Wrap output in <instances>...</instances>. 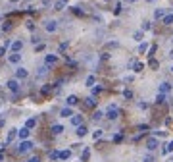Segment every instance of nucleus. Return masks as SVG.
<instances>
[{"mask_svg": "<svg viewBox=\"0 0 173 162\" xmlns=\"http://www.w3.org/2000/svg\"><path fill=\"white\" fill-rule=\"evenodd\" d=\"M106 118H108V120H117L119 118V108L117 106H110L108 112H106Z\"/></svg>", "mask_w": 173, "mask_h": 162, "instance_id": "obj_1", "label": "nucleus"}, {"mask_svg": "<svg viewBox=\"0 0 173 162\" xmlns=\"http://www.w3.org/2000/svg\"><path fill=\"white\" fill-rule=\"evenodd\" d=\"M31 149H33V143H31V141H21V143H19V147H18V153H19V154L29 153Z\"/></svg>", "mask_w": 173, "mask_h": 162, "instance_id": "obj_2", "label": "nucleus"}, {"mask_svg": "<svg viewBox=\"0 0 173 162\" xmlns=\"http://www.w3.org/2000/svg\"><path fill=\"white\" fill-rule=\"evenodd\" d=\"M6 85H8V89H10L12 93H18V91H19V81H18V77H15V79H10Z\"/></svg>", "mask_w": 173, "mask_h": 162, "instance_id": "obj_3", "label": "nucleus"}, {"mask_svg": "<svg viewBox=\"0 0 173 162\" xmlns=\"http://www.w3.org/2000/svg\"><path fill=\"white\" fill-rule=\"evenodd\" d=\"M56 27H58V25H56L54 19H48V21L44 23V29H46L48 33H54V31H56Z\"/></svg>", "mask_w": 173, "mask_h": 162, "instance_id": "obj_4", "label": "nucleus"}, {"mask_svg": "<svg viewBox=\"0 0 173 162\" xmlns=\"http://www.w3.org/2000/svg\"><path fill=\"white\" fill-rule=\"evenodd\" d=\"M27 75H29V71L25 68H18L15 69V77L18 79H27Z\"/></svg>", "mask_w": 173, "mask_h": 162, "instance_id": "obj_5", "label": "nucleus"}, {"mask_svg": "<svg viewBox=\"0 0 173 162\" xmlns=\"http://www.w3.org/2000/svg\"><path fill=\"white\" fill-rule=\"evenodd\" d=\"M8 60H10V64H19V60H21V54H19V52H12V54L8 56Z\"/></svg>", "mask_w": 173, "mask_h": 162, "instance_id": "obj_6", "label": "nucleus"}, {"mask_svg": "<svg viewBox=\"0 0 173 162\" xmlns=\"http://www.w3.org/2000/svg\"><path fill=\"white\" fill-rule=\"evenodd\" d=\"M156 147H158V139L156 137H150L148 141H146V149H148V151H154Z\"/></svg>", "mask_w": 173, "mask_h": 162, "instance_id": "obj_7", "label": "nucleus"}, {"mask_svg": "<svg viewBox=\"0 0 173 162\" xmlns=\"http://www.w3.org/2000/svg\"><path fill=\"white\" fill-rule=\"evenodd\" d=\"M65 102H68V106H75V104L79 102V98L75 97V95H69V97L65 98Z\"/></svg>", "mask_w": 173, "mask_h": 162, "instance_id": "obj_8", "label": "nucleus"}, {"mask_svg": "<svg viewBox=\"0 0 173 162\" xmlns=\"http://www.w3.org/2000/svg\"><path fill=\"white\" fill-rule=\"evenodd\" d=\"M60 116H62V118H69V116H73V112H71V108H69V106H65V108L60 110Z\"/></svg>", "mask_w": 173, "mask_h": 162, "instance_id": "obj_9", "label": "nucleus"}, {"mask_svg": "<svg viewBox=\"0 0 173 162\" xmlns=\"http://www.w3.org/2000/svg\"><path fill=\"white\" fill-rule=\"evenodd\" d=\"M23 48V42L21 41H14L12 42V52H19Z\"/></svg>", "mask_w": 173, "mask_h": 162, "instance_id": "obj_10", "label": "nucleus"}, {"mask_svg": "<svg viewBox=\"0 0 173 162\" xmlns=\"http://www.w3.org/2000/svg\"><path fill=\"white\" fill-rule=\"evenodd\" d=\"M29 133H31V131H29L27 125H25V127H21V129H19V139H27Z\"/></svg>", "mask_w": 173, "mask_h": 162, "instance_id": "obj_11", "label": "nucleus"}, {"mask_svg": "<svg viewBox=\"0 0 173 162\" xmlns=\"http://www.w3.org/2000/svg\"><path fill=\"white\" fill-rule=\"evenodd\" d=\"M71 124H73V125H81V124H83V116H81V114L71 116Z\"/></svg>", "mask_w": 173, "mask_h": 162, "instance_id": "obj_12", "label": "nucleus"}, {"mask_svg": "<svg viewBox=\"0 0 173 162\" xmlns=\"http://www.w3.org/2000/svg\"><path fill=\"white\" fill-rule=\"evenodd\" d=\"M75 133H77L79 135V137H85V135H86V125H77V131H75Z\"/></svg>", "mask_w": 173, "mask_h": 162, "instance_id": "obj_13", "label": "nucleus"}, {"mask_svg": "<svg viewBox=\"0 0 173 162\" xmlns=\"http://www.w3.org/2000/svg\"><path fill=\"white\" fill-rule=\"evenodd\" d=\"M18 133H19L18 129H10V133H8V139H6V145H8V143H12V141H14V137H15Z\"/></svg>", "mask_w": 173, "mask_h": 162, "instance_id": "obj_14", "label": "nucleus"}, {"mask_svg": "<svg viewBox=\"0 0 173 162\" xmlns=\"http://www.w3.org/2000/svg\"><path fill=\"white\" fill-rule=\"evenodd\" d=\"M162 23H164V25H171L173 23V14H165L164 19H162Z\"/></svg>", "mask_w": 173, "mask_h": 162, "instance_id": "obj_15", "label": "nucleus"}, {"mask_svg": "<svg viewBox=\"0 0 173 162\" xmlns=\"http://www.w3.org/2000/svg\"><path fill=\"white\" fill-rule=\"evenodd\" d=\"M62 131H64V127H62V125H58V124H56V125H52V127H50V133H54V135H60Z\"/></svg>", "mask_w": 173, "mask_h": 162, "instance_id": "obj_16", "label": "nucleus"}, {"mask_svg": "<svg viewBox=\"0 0 173 162\" xmlns=\"http://www.w3.org/2000/svg\"><path fill=\"white\" fill-rule=\"evenodd\" d=\"M65 6H68V0H58L54 4V10H64Z\"/></svg>", "mask_w": 173, "mask_h": 162, "instance_id": "obj_17", "label": "nucleus"}, {"mask_svg": "<svg viewBox=\"0 0 173 162\" xmlns=\"http://www.w3.org/2000/svg\"><path fill=\"white\" fill-rule=\"evenodd\" d=\"M89 156H91V149L86 147L85 151H83V154H81V162H86V160H89Z\"/></svg>", "mask_w": 173, "mask_h": 162, "instance_id": "obj_18", "label": "nucleus"}, {"mask_svg": "<svg viewBox=\"0 0 173 162\" xmlns=\"http://www.w3.org/2000/svg\"><path fill=\"white\" fill-rule=\"evenodd\" d=\"M133 69H135L137 74H141L142 69H144V64H142V62H135V64H133Z\"/></svg>", "mask_w": 173, "mask_h": 162, "instance_id": "obj_19", "label": "nucleus"}, {"mask_svg": "<svg viewBox=\"0 0 173 162\" xmlns=\"http://www.w3.org/2000/svg\"><path fill=\"white\" fill-rule=\"evenodd\" d=\"M169 91H171V85H169V83H165V81H164V83L160 85V93H169Z\"/></svg>", "mask_w": 173, "mask_h": 162, "instance_id": "obj_20", "label": "nucleus"}, {"mask_svg": "<svg viewBox=\"0 0 173 162\" xmlns=\"http://www.w3.org/2000/svg\"><path fill=\"white\" fill-rule=\"evenodd\" d=\"M69 156H71V151H69V149H65V151L60 153V158H62V160H68Z\"/></svg>", "mask_w": 173, "mask_h": 162, "instance_id": "obj_21", "label": "nucleus"}, {"mask_svg": "<svg viewBox=\"0 0 173 162\" xmlns=\"http://www.w3.org/2000/svg\"><path fill=\"white\" fill-rule=\"evenodd\" d=\"M164 16H165V12H164L162 8H158V10L154 12V18H156V19H164Z\"/></svg>", "mask_w": 173, "mask_h": 162, "instance_id": "obj_22", "label": "nucleus"}, {"mask_svg": "<svg viewBox=\"0 0 173 162\" xmlns=\"http://www.w3.org/2000/svg\"><path fill=\"white\" fill-rule=\"evenodd\" d=\"M56 60H58V58H56L54 54H48V56H46V58H44V62H46V64H48V66H50V64H54Z\"/></svg>", "mask_w": 173, "mask_h": 162, "instance_id": "obj_23", "label": "nucleus"}, {"mask_svg": "<svg viewBox=\"0 0 173 162\" xmlns=\"http://www.w3.org/2000/svg\"><path fill=\"white\" fill-rule=\"evenodd\" d=\"M85 104H86V106H96V98L94 97H89V98H86V100H85Z\"/></svg>", "mask_w": 173, "mask_h": 162, "instance_id": "obj_24", "label": "nucleus"}, {"mask_svg": "<svg viewBox=\"0 0 173 162\" xmlns=\"http://www.w3.org/2000/svg\"><path fill=\"white\" fill-rule=\"evenodd\" d=\"M94 81H96L94 75H89V77H86V87H94Z\"/></svg>", "mask_w": 173, "mask_h": 162, "instance_id": "obj_25", "label": "nucleus"}, {"mask_svg": "<svg viewBox=\"0 0 173 162\" xmlns=\"http://www.w3.org/2000/svg\"><path fill=\"white\" fill-rule=\"evenodd\" d=\"M102 118H104V114H102V112H100V110H96V112H94V114H92V120H94V122H98V120H102Z\"/></svg>", "mask_w": 173, "mask_h": 162, "instance_id": "obj_26", "label": "nucleus"}, {"mask_svg": "<svg viewBox=\"0 0 173 162\" xmlns=\"http://www.w3.org/2000/svg\"><path fill=\"white\" fill-rule=\"evenodd\" d=\"M156 102H158V104H164L165 102V93H160L158 97H156Z\"/></svg>", "mask_w": 173, "mask_h": 162, "instance_id": "obj_27", "label": "nucleus"}, {"mask_svg": "<svg viewBox=\"0 0 173 162\" xmlns=\"http://www.w3.org/2000/svg\"><path fill=\"white\" fill-rule=\"evenodd\" d=\"M35 124H37V120H35V118H29V120H27V124H25V125H27L29 129H31V127H35Z\"/></svg>", "mask_w": 173, "mask_h": 162, "instance_id": "obj_28", "label": "nucleus"}, {"mask_svg": "<svg viewBox=\"0 0 173 162\" xmlns=\"http://www.w3.org/2000/svg\"><path fill=\"white\" fill-rule=\"evenodd\" d=\"M133 39H135V41H142V31H137V33H133Z\"/></svg>", "mask_w": 173, "mask_h": 162, "instance_id": "obj_29", "label": "nucleus"}, {"mask_svg": "<svg viewBox=\"0 0 173 162\" xmlns=\"http://www.w3.org/2000/svg\"><path fill=\"white\" fill-rule=\"evenodd\" d=\"M100 137H102V129H96L94 133H92V139H94V141H96V139H100Z\"/></svg>", "mask_w": 173, "mask_h": 162, "instance_id": "obj_30", "label": "nucleus"}, {"mask_svg": "<svg viewBox=\"0 0 173 162\" xmlns=\"http://www.w3.org/2000/svg\"><path fill=\"white\" fill-rule=\"evenodd\" d=\"M58 158H60V153L58 151H52L50 153V160H58Z\"/></svg>", "mask_w": 173, "mask_h": 162, "instance_id": "obj_31", "label": "nucleus"}, {"mask_svg": "<svg viewBox=\"0 0 173 162\" xmlns=\"http://www.w3.org/2000/svg\"><path fill=\"white\" fill-rule=\"evenodd\" d=\"M50 91H52V85H44V87H42V95H48Z\"/></svg>", "mask_w": 173, "mask_h": 162, "instance_id": "obj_32", "label": "nucleus"}, {"mask_svg": "<svg viewBox=\"0 0 173 162\" xmlns=\"http://www.w3.org/2000/svg\"><path fill=\"white\" fill-rule=\"evenodd\" d=\"M146 50H148V45H146V42H142V45L139 46V52L142 54V52H146Z\"/></svg>", "mask_w": 173, "mask_h": 162, "instance_id": "obj_33", "label": "nucleus"}, {"mask_svg": "<svg viewBox=\"0 0 173 162\" xmlns=\"http://www.w3.org/2000/svg\"><path fill=\"white\" fill-rule=\"evenodd\" d=\"M171 151H173V145H171V143H169V145H165V147H164V154L171 153Z\"/></svg>", "mask_w": 173, "mask_h": 162, "instance_id": "obj_34", "label": "nucleus"}, {"mask_svg": "<svg viewBox=\"0 0 173 162\" xmlns=\"http://www.w3.org/2000/svg\"><path fill=\"white\" fill-rule=\"evenodd\" d=\"M123 97L125 98H133V93L131 91H123Z\"/></svg>", "mask_w": 173, "mask_h": 162, "instance_id": "obj_35", "label": "nucleus"}, {"mask_svg": "<svg viewBox=\"0 0 173 162\" xmlns=\"http://www.w3.org/2000/svg\"><path fill=\"white\" fill-rule=\"evenodd\" d=\"M121 139H123V135H121V133H117V135H115V137H114V143H119Z\"/></svg>", "mask_w": 173, "mask_h": 162, "instance_id": "obj_36", "label": "nucleus"}, {"mask_svg": "<svg viewBox=\"0 0 173 162\" xmlns=\"http://www.w3.org/2000/svg\"><path fill=\"white\" fill-rule=\"evenodd\" d=\"M152 27V25H150V23H148V21H144V23H142V29H144V31H148V29H150Z\"/></svg>", "mask_w": 173, "mask_h": 162, "instance_id": "obj_37", "label": "nucleus"}, {"mask_svg": "<svg viewBox=\"0 0 173 162\" xmlns=\"http://www.w3.org/2000/svg\"><path fill=\"white\" fill-rule=\"evenodd\" d=\"M73 12H75V14H77V16H83V14H85V12H83L81 8H73Z\"/></svg>", "mask_w": 173, "mask_h": 162, "instance_id": "obj_38", "label": "nucleus"}, {"mask_svg": "<svg viewBox=\"0 0 173 162\" xmlns=\"http://www.w3.org/2000/svg\"><path fill=\"white\" fill-rule=\"evenodd\" d=\"M150 68H158V62H156L154 58H150Z\"/></svg>", "mask_w": 173, "mask_h": 162, "instance_id": "obj_39", "label": "nucleus"}, {"mask_svg": "<svg viewBox=\"0 0 173 162\" xmlns=\"http://www.w3.org/2000/svg\"><path fill=\"white\" fill-rule=\"evenodd\" d=\"M121 12V4H115V10H114V14H119Z\"/></svg>", "mask_w": 173, "mask_h": 162, "instance_id": "obj_40", "label": "nucleus"}, {"mask_svg": "<svg viewBox=\"0 0 173 162\" xmlns=\"http://www.w3.org/2000/svg\"><path fill=\"white\" fill-rule=\"evenodd\" d=\"M144 162H154V158H152L150 154H146V156H144Z\"/></svg>", "mask_w": 173, "mask_h": 162, "instance_id": "obj_41", "label": "nucleus"}, {"mask_svg": "<svg viewBox=\"0 0 173 162\" xmlns=\"http://www.w3.org/2000/svg\"><path fill=\"white\" fill-rule=\"evenodd\" d=\"M37 52H41V50H44V45H37V48H35Z\"/></svg>", "mask_w": 173, "mask_h": 162, "instance_id": "obj_42", "label": "nucleus"}, {"mask_svg": "<svg viewBox=\"0 0 173 162\" xmlns=\"http://www.w3.org/2000/svg\"><path fill=\"white\" fill-rule=\"evenodd\" d=\"M2 29H4V31H10V29H12V25H10V21L6 23V25H4V27H2Z\"/></svg>", "mask_w": 173, "mask_h": 162, "instance_id": "obj_43", "label": "nucleus"}, {"mask_svg": "<svg viewBox=\"0 0 173 162\" xmlns=\"http://www.w3.org/2000/svg\"><path fill=\"white\" fill-rule=\"evenodd\" d=\"M6 54V46H0V56H4Z\"/></svg>", "mask_w": 173, "mask_h": 162, "instance_id": "obj_44", "label": "nucleus"}, {"mask_svg": "<svg viewBox=\"0 0 173 162\" xmlns=\"http://www.w3.org/2000/svg\"><path fill=\"white\" fill-rule=\"evenodd\" d=\"M29 162H41V158H39V156H33V158H31Z\"/></svg>", "mask_w": 173, "mask_h": 162, "instance_id": "obj_45", "label": "nucleus"}, {"mask_svg": "<svg viewBox=\"0 0 173 162\" xmlns=\"http://www.w3.org/2000/svg\"><path fill=\"white\" fill-rule=\"evenodd\" d=\"M41 2H42L44 6H50V2H52V0H41Z\"/></svg>", "mask_w": 173, "mask_h": 162, "instance_id": "obj_46", "label": "nucleus"}, {"mask_svg": "<svg viewBox=\"0 0 173 162\" xmlns=\"http://www.w3.org/2000/svg\"><path fill=\"white\" fill-rule=\"evenodd\" d=\"M127 4H135V2H139V0H125Z\"/></svg>", "mask_w": 173, "mask_h": 162, "instance_id": "obj_47", "label": "nucleus"}, {"mask_svg": "<svg viewBox=\"0 0 173 162\" xmlns=\"http://www.w3.org/2000/svg\"><path fill=\"white\" fill-rule=\"evenodd\" d=\"M2 160H4V153H0V162H2Z\"/></svg>", "mask_w": 173, "mask_h": 162, "instance_id": "obj_48", "label": "nucleus"}, {"mask_svg": "<svg viewBox=\"0 0 173 162\" xmlns=\"http://www.w3.org/2000/svg\"><path fill=\"white\" fill-rule=\"evenodd\" d=\"M169 58H173V50H171V52H169Z\"/></svg>", "mask_w": 173, "mask_h": 162, "instance_id": "obj_49", "label": "nucleus"}, {"mask_svg": "<svg viewBox=\"0 0 173 162\" xmlns=\"http://www.w3.org/2000/svg\"><path fill=\"white\" fill-rule=\"evenodd\" d=\"M12 2H18V0H12Z\"/></svg>", "mask_w": 173, "mask_h": 162, "instance_id": "obj_50", "label": "nucleus"}, {"mask_svg": "<svg viewBox=\"0 0 173 162\" xmlns=\"http://www.w3.org/2000/svg\"><path fill=\"white\" fill-rule=\"evenodd\" d=\"M171 71H173V66H171Z\"/></svg>", "mask_w": 173, "mask_h": 162, "instance_id": "obj_51", "label": "nucleus"}]
</instances>
